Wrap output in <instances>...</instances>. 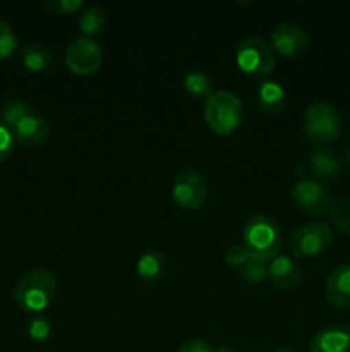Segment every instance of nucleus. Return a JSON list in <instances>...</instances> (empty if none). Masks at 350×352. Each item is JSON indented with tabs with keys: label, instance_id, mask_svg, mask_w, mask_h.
Masks as SVG:
<instances>
[{
	"label": "nucleus",
	"instance_id": "dca6fc26",
	"mask_svg": "<svg viewBox=\"0 0 350 352\" xmlns=\"http://www.w3.org/2000/svg\"><path fill=\"white\" fill-rule=\"evenodd\" d=\"M257 107L266 116H280L287 107V91L278 81L264 79L256 89Z\"/></svg>",
	"mask_w": 350,
	"mask_h": 352
},
{
	"label": "nucleus",
	"instance_id": "423d86ee",
	"mask_svg": "<svg viewBox=\"0 0 350 352\" xmlns=\"http://www.w3.org/2000/svg\"><path fill=\"white\" fill-rule=\"evenodd\" d=\"M333 243V230L325 222H307L292 230L288 237V250L294 256H316L328 250Z\"/></svg>",
	"mask_w": 350,
	"mask_h": 352
},
{
	"label": "nucleus",
	"instance_id": "f03ea898",
	"mask_svg": "<svg viewBox=\"0 0 350 352\" xmlns=\"http://www.w3.org/2000/svg\"><path fill=\"white\" fill-rule=\"evenodd\" d=\"M205 122L218 136H230L244 120V105L233 93L220 89L205 100Z\"/></svg>",
	"mask_w": 350,
	"mask_h": 352
},
{
	"label": "nucleus",
	"instance_id": "6e6552de",
	"mask_svg": "<svg viewBox=\"0 0 350 352\" xmlns=\"http://www.w3.org/2000/svg\"><path fill=\"white\" fill-rule=\"evenodd\" d=\"M208 196V184L205 175L189 167L178 172L172 186V198L184 212H198L205 206Z\"/></svg>",
	"mask_w": 350,
	"mask_h": 352
},
{
	"label": "nucleus",
	"instance_id": "6ab92c4d",
	"mask_svg": "<svg viewBox=\"0 0 350 352\" xmlns=\"http://www.w3.org/2000/svg\"><path fill=\"white\" fill-rule=\"evenodd\" d=\"M184 89L194 98H208L213 93V82L208 78V74H205L199 69H191L189 72H185L184 79Z\"/></svg>",
	"mask_w": 350,
	"mask_h": 352
},
{
	"label": "nucleus",
	"instance_id": "c756f323",
	"mask_svg": "<svg viewBox=\"0 0 350 352\" xmlns=\"http://www.w3.org/2000/svg\"><path fill=\"white\" fill-rule=\"evenodd\" d=\"M343 160H345V164L350 167V143L347 144L345 150H343Z\"/></svg>",
	"mask_w": 350,
	"mask_h": 352
},
{
	"label": "nucleus",
	"instance_id": "0eeeda50",
	"mask_svg": "<svg viewBox=\"0 0 350 352\" xmlns=\"http://www.w3.org/2000/svg\"><path fill=\"white\" fill-rule=\"evenodd\" d=\"M292 201L309 217H323L333 206L331 192L325 184L312 177H299L292 186Z\"/></svg>",
	"mask_w": 350,
	"mask_h": 352
},
{
	"label": "nucleus",
	"instance_id": "a878e982",
	"mask_svg": "<svg viewBox=\"0 0 350 352\" xmlns=\"http://www.w3.org/2000/svg\"><path fill=\"white\" fill-rule=\"evenodd\" d=\"M250 256H253V254L249 253V250H247L244 244H233V246L225 253V263L229 265V267L240 270V268L247 263V260H249Z\"/></svg>",
	"mask_w": 350,
	"mask_h": 352
},
{
	"label": "nucleus",
	"instance_id": "4be33fe9",
	"mask_svg": "<svg viewBox=\"0 0 350 352\" xmlns=\"http://www.w3.org/2000/svg\"><path fill=\"white\" fill-rule=\"evenodd\" d=\"M329 217H331V222L336 230L350 236V195L342 196L338 201L333 203Z\"/></svg>",
	"mask_w": 350,
	"mask_h": 352
},
{
	"label": "nucleus",
	"instance_id": "5701e85b",
	"mask_svg": "<svg viewBox=\"0 0 350 352\" xmlns=\"http://www.w3.org/2000/svg\"><path fill=\"white\" fill-rule=\"evenodd\" d=\"M268 265H270L268 260L250 256L249 260H247V263L240 268L239 274L240 277L246 282H249V284H259V282H263L264 278L268 277Z\"/></svg>",
	"mask_w": 350,
	"mask_h": 352
},
{
	"label": "nucleus",
	"instance_id": "412c9836",
	"mask_svg": "<svg viewBox=\"0 0 350 352\" xmlns=\"http://www.w3.org/2000/svg\"><path fill=\"white\" fill-rule=\"evenodd\" d=\"M33 107L30 103L23 102V100H10L5 105L0 109V122L5 124L9 129H12L21 119L27 116V113L33 112Z\"/></svg>",
	"mask_w": 350,
	"mask_h": 352
},
{
	"label": "nucleus",
	"instance_id": "7c9ffc66",
	"mask_svg": "<svg viewBox=\"0 0 350 352\" xmlns=\"http://www.w3.org/2000/svg\"><path fill=\"white\" fill-rule=\"evenodd\" d=\"M215 352H240V351L233 346H222V347H218Z\"/></svg>",
	"mask_w": 350,
	"mask_h": 352
},
{
	"label": "nucleus",
	"instance_id": "1a4fd4ad",
	"mask_svg": "<svg viewBox=\"0 0 350 352\" xmlns=\"http://www.w3.org/2000/svg\"><path fill=\"white\" fill-rule=\"evenodd\" d=\"M103 60L102 48L93 38H75L65 48V65L75 76L95 74Z\"/></svg>",
	"mask_w": 350,
	"mask_h": 352
},
{
	"label": "nucleus",
	"instance_id": "20e7f679",
	"mask_svg": "<svg viewBox=\"0 0 350 352\" xmlns=\"http://www.w3.org/2000/svg\"><path fill=\"white\" fill-rule=\"evenodd\" d=\"M302 131L311 144L326 146L335 143L342 134V117L329 103L316 102L305 109Z\"/></svg>",
	"mask_w": 350,
	"mask_h": 352
},
{
	"label": "nucleus",
	"instance_id": "7ed1b4c3",
	"mask_svg": "<svg viewBox=\"0 0 350 352\" xmlns=\"http://www.w3.org/2000/svg\"><path fill=\"white\" fill-rule=\"evenodd\" d=\"M244 246L253 256L263 260H273L278 256L283 246V234L280 226L268 215H253L242 229Z\"/></svg>",
	"mask_w": 350,
	"mask_h": 352
},
{
	"label": "nucleus",
	"instance_id": "f257e3e1",
	"mask_svg": "<svg viewBox=\"0 0 350 352\" xmlns=\"http://www.w3.org/2000/svg\"><path fill=\"white\" fill-rule=\"evenodd\" d=\"M57 294V278L50 270L36 268L17 280L14 287V301L23 311L36 315L54 302Z\"/></svg>",
	"mask_w": 350,
	"mask_h": 352
},
{
	"label": "nucleus",
	"instance_id": "9d476101",
	"mask_svg": "<svg viewBox=\"0 0 350 352\" xmlns=\"http://www.w3.org/2000/svg\"><path fill=\"white\" fill-rule=\"evenodd\" d=\"M270 40L275 54L290 58L304 54L307 50L311 38H309L307 31L299 24L281 23L273 28Z\"/></svg>",
	"mask_w": 350,
	"mask_h": 352
},
{
	"label": "nucleus",
	"instance_id": "39448f33",
	"mask_svg": "<svg viewBox=\"0 0 350 352\" xmlns=\"http://www.w3.org/2000/svg\"><path fill=\"white\" fill-rule=\"evenodd\" d=\"M235 62L244 74L261 79L273 72L277 55L271 43H268L266 40L259 36H249L237 45Z\"/></svg>",
	"mask_w": 350,
	"mask_h": 352
},
{
	"label": "nucleus",
	"instance_id": "aec40b11",
	"mask_svg": "<svg viewBox=\"0 0 350 352\" xmlns=\"http://www.w3.org/2000/svg\"><path fill=\"white\" fill-rule=\"evenodd\" d=\"M106 14L102 7H89L79 17V30L88 36H95L105 30Z\"/></svg>",
	"mask_w": 350,
	"mask_h": 352
},
{
	"label": "nucleus",
	"instance_id": "473e14b6",
	"mask_svg": "<svg viewBox=\"0 0 350 352\" xmlns=\"http://www.w3.org/2000/svg\"><path fill=\"white\" fill-rule=\"evenodd\" d=\"M349 329H350V327H349Z\"/></svg>",
	"mask_w": 350,
	"mask_h": 352
},
{
	"label": "nucleus",
	"instance_id": "f8f14e48",
	"mask_svg": "<svg viewBox=\"0 0 350 352\" xmlns=\"http://www.w3.org/2000/svg\"><path fill=\"white\" fill-rule=\"evenodd\" d=\"M14 141L24 148H34L43 143L50 134V126L47 120L33 110L24 119H21L16 126L10 129Z\"/></svg>",
	"mask_w": 350,
	"mask_h": 352
},
{
	"label": "nucleus",
	"instance_id": "c85d7f7f",
	"mask_svg": "<svg viewBox=\"0 0 350 352\" xmlns=\"http://www.w3.org/2000/svg\"><path fill=\"white\" fill-rule=\"evenodd\" d=\"M177 352H215V351H213V347L209 346L208 340L191 339L187 340V342L182 344V346L177 349Z\"/></svg>",
	"mask_w": 350,
	"mask_h": 352
},
{
	"label": "nucleus",
	"instance_id": "4468645a",
	"mask_svg": "<svg viewBox=\"0 0 350 352\" xmlns=\"http://www.w3.org/2000/svg\"><path fill=\"white\" fill-rule=\"evenodd\" d=\"M309 352H350V329L329 325L319 330L309 344Z\"/></svg>",
	"mask_w": 350,
	"mask_h": 352
},
{
	"label": "nucleus",
	"instance_id": "bb28decb",
	"mask_svg": "<svg viewBox=\"0 0 350 352\" xmlns=\"http://www.w3.org/2000/svg\"><path fill=\"white\" fill-rule=\"evenodd\" d=\"M81 0H43V7L50 12L64 16V14H72L81 9Z\"/></svg>",
	"mask_w": 350,
	"mask_h": 352
},
{
	"label": "nucleus",
	"instance_id": "ddd939ff",
	"mask_svg": "<svg viewBox=\"0 0 350 352\" xmlns=\"http://www.w3.org/2000/svg\"><path fill=\"white\" fill-rule=\"evenodd\" d=\"M325 296L333 308H350V263H343L331 270L326 278Z\"/></svg>",
	"mask_w": 350,
	"mask_h": 352
},
{
	"label": "nucleus",
	"instance_id": "2eb2a0df",
	"mask_svg": "<svg viewBox=\"0 0 350 352\" xmlns=\"http://www.w3.org/2000/svg\"><path fill=\"white\" fill-rule=\"evenodd\" d=\"M309 170L316 181H336L343 170V162L331 148H318L309 155Z\"/></svg>",
	"mask_w": 350,
	"mask_h": 352
},
{
	"label": "nucleus",
	"instance_id": "cd10ccee",
	"mask_svg": "<svg viewBox=\"0 0 350 352\" xmlns=\"http://www.w3.org/2000/svg\"><path fill=\"white\" fill-rule=\"evenodd\" d=\"M12 148H14L12 133H10V129L5 126V124L0 122V164H3V162L10 157Z\"/></svg>",
	"mask_w": 350,
	"mask_h": 352
},
{
	"label": "nucleus",
	"instance_id": "9b49d317",
	"mask_svg": "<svg viewBox=\"0 0 350 352\" xmlns=\"http://www.w3.org/2000/svg\"><path fill=\"white\" fill-rule=\"evenodd\" d=\"M266 278L280 291H292L302 282V267L294 258L278 254L270 260Z\"/></svg>",
	"mask_w": 350,
	"mask_h": 352
},
{
	"label": "nucleus",
	"instance_id": "a211bd4d",
	"mask_svg": "<svg viewBox=\"0 0 350 352\" xmlns=\"http://www.w3.org/2000/svg\"><path fill=\"white\" fill-rule=\"evenodd\" d=\"M21 62L30 72H43L54 62V54L43 43L31 41L21 50Z\"/></svg>",
	"mask_w": 350,
	"mask_h": 352
},
{
	"label": "nucleus",
	"instance_id": "393cba45",
	"mask_svg": "<svg viewBox=\"0 0 350 352\" xmlns=\"http://www.w3.org/2000/svg\"><path fill=\"white\" fill-rule=\"evenodd\" d=\"M27 333L33 340L36 342H45V340L50 339L51 336V323L50 320L43 318V316H33L27 323Z\"/></svg>",
	"mask_w": 350,
	"mask_h": 352
},
{
	"label": "nucleus",
	"instance_id": "2f4dec72",
	"mask_svg": "<svg viewBox=\"0 0 350 352\" xmlns=\"http://www.w3.org/2000/svg\"><path fill=\"white\" fill-rule=\"evenodd\" d=\"M275 352H297V351H294V349H292V347L285 346V347H280V349H277Z\"/></svg>",
	"mask_w": 350,
	"mask_h": 352
},
{
	"label": "nucleus",
	"instance_id": "f3484780",
	"mask_svg": "<svg viewBox=\"0 0 350 352\" xmlns=\"http://www.w3.org/2000/svg\"><path fill=\"white\" fill-rule=\"evenodd\" d=\"M168 270V256L163 251L148 250L136 263V274L144 284H158L165 278Z\"/></svg>",
	"mask_w": 350,
	"mask_h": 352
},
{
	"label": "nucleus",
	"instance_id": "b1692460",
	"mask_svg": "<svg viewBox=\"0 0 350 352\" xmlns=\"http://www.w3.org/2000/svg\"><path fill=\"white\" fill-rule=\"evenodd\" d=\"M17 50V36L12 26L5 21H0V60H7Z\"/></svg>",
	"mask_w": 350,
	"mask_h": 352
}]
</instances>
